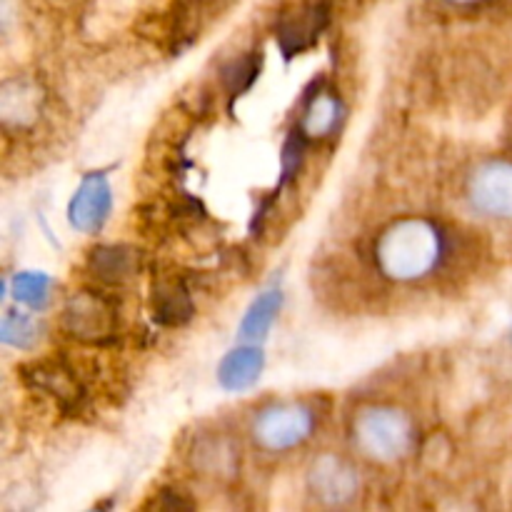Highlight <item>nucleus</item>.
I'll return each instance as SVG.
<instances>
[{
  "label": "nucleus",
  "instance_id": "a211bd4d",
  "mask_svg": "<svg viewBox=\"0 0 512 512\" xmlns=\"http://www.w3.org/2000/svg\"><path fill=\"white\" fill-rule=\"evenodd\" d=\"M305 143H308V138H305L303 130L300 128L293 130V133L285 138L283 150H280V180H278V188H275V193H280L285 185L293 183L295 175L300 173V168H303Z\"/></svg>",
  "mask_w": 512,
  "mask_h": 512
},
{
  "label": "nucleus",
  "instance_id": "2eb2a0df",
  "mask_svg": "<svg viewBox=\"0 0 512 512\" xmlns=\"http://www.w3.org/2000/svg\"><path fill=\"white\" fill-rule=\"evenodd\" d=\"M198 470L208 475H233L238 470V453L225 438H205L193 453Z\"/></svg>",
  "mask_w": 512,
  "mask_h": 512
},
{
  "label": "nucleus",
  "instance_id": "f257e3e1",
  "mask_svg": "<svg viewBox=\"0 0 512 512\" xmlns=\"http://www.w3.org/2000/svg\"><path fill=\"white\" fill-rule=\"evenodd\" d=\"M448 258V238L443 228L428 218H403L375 240V265L395 283H420L443 268Z\"/></svg>",
  "mask_w": 512,
  "mask_h": 512
},
{
  "label": "nucleus",
  "instance_id": "9b49d317",
  "mask_svg": "<svg viewBox=\"0 0 512 512\" xmlns=\"http://www.w3.org/2000/svg\"><path fill=\"white\" fill-rule=\"evenodd\" d=\"M325 20H328V13L323 8H308L303 13L285 18L278 28V45L283 48V53L293 58V55L310 48L318 40L320 30L325 28Z\"/></svg>",
  "mask_w": 512,
  "mask_h": 512
},
{
  "label": "nucleus",
  "instance_id": "0eeeda50",
  "mask_svg": "<svg viewBox=\"0 0 512 512\" xmlns=\"http://www.w3.org/2000/svg\"><path fill=\"white\" fill-rule=\"evenodd\" d=\"M63 328L83 343H103L115 333V310L108 300L83 290L65 305Z\"/></svg>",
  "mask_w": 512,
  "mask_h": 512
},
{
  "label": "nucleus",
  "instance_id": "9d476101",
  "mask_svg": "<svg viewBox=\"0 0 512 512\" xmlns=\"http://www.w3.org/2000/svg\"><path fill=\"white\" fill-rule=\"evenodd\" d=\"M345 105L338 95L333 93H315L308 98L300 118V130L308 140H320L333 135L343 125Z\"/></svg>",
  "mask_w": 512,
  "mask_h": 512
},
{
  "label": "nucleus",
  "instance_id": "dca6fc26",
  "mask_svg": "<svg viewBox=\"0 0 512 512\" xmlns=\"http://www.w3.org/2000/svg\"><path fill=\"white\" fill-rule=\"evenodd\" d=\"M50 290H53V278L48 273H38V270H23L10 280L13 298L30 310L48 308Z\"/></svg>",
  "mask_w": 512,
  "mask_h": 512
},
{
  "label": "nucleus",
  "instance_id": "f8f14e48",
  "mask_svg": "<svg viewBox=\"0 0 512 512\" xmlns=\"http://www.w3.org/2000/svg\"><path fill=\"white\" fill-rule=\"evenodd\" d=\"M140 268L138 250L128 245H103L95 248L88 258V270L103 283H123L133 278Z\"/></svg>",
  "mask_w": 512,
  "mask_h": 512
},
{
  "label": "nucleus",
  "instance_id": "423d86ee",
  "mask_svg": "<svg viewBox=\"0 0 512 512\" xmlns=\"http://www.w3.org/2000/svg\"><path fill=\"white\" fill-rule=\"evenodd\" d=\"M308 490L323 505H348L360 493V475L335 453H323L308 468Z\"/></svg>",
  "mask_w": 512,
  "mask_h": 512
},
{
  "label": "nucleus",
  "instance_id": "f3484780",
  "mask_svg": "<svg viewBox=\"0 0 512 512\" xmlns=\"http://www.w3.org/2000/svg\"><path fill=\"white\" fill-rule=\"evenodd\" d=\"M38 335V323H35L28 313L8 310V313L3 315V323H0V340H3V345H8V348L30 350L38 343Z\"/></svg>",
  "mask_w": 512,
  "mask_h": 512
},
{
  "label": "nucleus",
  "instance_id": "20e7f679",
  "mask_svg": "<svg viewBox=\"0 0 512 512\" xmlns=\"http://www.w3.org/2000/svg\"><path fill=\"white\" fill-rule=\"evenodd\" d=\"M468 198L478 213L493 220H512V160L490 158L473 170Z\"/></svg>",
  "mask_w": 512,
  "mask_h": 512
},
{
  "label": "nucleus",
  "instance_id": "1a4fd4ad",
  "mask_svg": "<svg viewBox=\"0 0 512 512\" xmlns=\"http://www.w3.org/2000/svg\"><path fill=\"white\" fill-rule=\"evenodd\" d=\"M43 105V90L35 83L25 78L8 80L0 93V115H3L5 125H15V128H25V125L35 123Z\"/></svg>",
  "mask_w": 512,
  "mask_h": 512
},
{
  "label": "nucleus",
  "instance_id": "412c9836",
  "mask_svg": "<svg viewBox=\"0 0 512 512\" xmlns=\"http://www.w3.org/2000/svg\"><path fill=\"white\" fill-rule=\"evenodd\" d=\"M448 3H453V5H480V3H485V0H448Z\"/></svg>",
  "mask_w": 512,
  "mask_h": 512
},
{
  "label": "nucleus",
  "instance_id": "6e6552de",
  "mask_svg": "<svg viewBox=\"0 0 512 512\" xmlns=\"http://www.w3.org/2000/svg\"><path fill=\"white\" fill-rule=\"evenodd\" d=\"M265 370V353L255 343H245L225 353L218 365V383L228 393H243L253 388Z\"/></svg>",
  "mask_w": 512,
  "mask_h": 512
},
{
  "label": "nucleus",
  "instance_id": "6ab92c4d",
  "mask_svg": "<svg viewBox=\"0 0 512 512\" xmlns=\"http://www.w3.org/2000/svg\"><path fill=\"white\" fill-rule=\"evenodd\" d=\"M193 315V303L180 285H165L158 293V318L163 323H183Z\"/></svg>",
  "mask_w": 512,
  "mask_h": 512
},
{
  "label": "nucleus",
  "instance_id": "f03ea898",
  "mask_svg": "<svg viewBox=\"0 0 512 512\" xmlns=\"http://www.w3.org/2000/svg\"><path fill=\"white\" fill-rule=\"evenodd\" d=\"M353 443L373 463H398L413 450L415 425L408 413L393 405H368L353 418Z\"/></svg>",
  "mask_w": 512,
  "mask_h": 512
},
{
  "label": "nucleus",
  "instance_id": "4468645a",
  "mask_svg": "<svg viewBox=\"0 0 512 512\" xmlns=\"http://www.w3.org/2000/svg\"><path fill=\"white\" fill-rule=\"evenodd\" d=\"M30 383L38 385L40 390L50 393L53 398L63 400V403H70L80 395L78 380L73 378L65 365L58 363H38L33 370H30Z\"/></svg>",
  "mask_w": 512,
  "mask_h": 512
},
{
  "label": "nucleus",
  "instance_id": "39448f33",
  "mask_svg": "<svg viewBox=\"0 0 512 512\" xmlns=\"http://www.w3.org/2000/svg\"><path fill=\"white\" fill-rule=\"evenodd\" d=\"M110 213H113V188L108 178L100 170L88 173L70 198L68 223L78 233L95 235L105 228Z\"/></svg>",
  "mask_w": 512,
  "mask_h": 512
},
{
  "label": "nucleus",
  "instance_id": "ddd939ff",
  "mask_svg": "<svg viewBox=\"0 0 512 512\" xmlns=\"http://www.w3.org/2000/svg\"><path fill=\"white\" fill-rule=\"evenodd\" d=\"M280 308H283V290L270 288L265 293H260L253 303L245 310L243 320H240V338L255 343V340H263L268 335V330L273 328V323L278 320Z\"/></svg>",
  "mask_w": 512,
  "mask_h": 512
},
{
  "label": "nucleus",
  "instance_id": "4be33fe9",
  "mask_svg": "<svg viewBox=\"0 0 512 512\" xmlns=\"http://www.w3.org/2000/svg\"><path fill=\"white\" fill-rule=\"evenodd\" d=\"M510 340H512V328H510Z\"/></svg>",
  "mask_w": 512,
  "mask_h": 512
},
{
  "label": "nucleus",
  "instance_id": "aec40b11",
  "mask_svg": "<svg viewBox=\"0 0 512 512\" xmlns=\"http://www.w3.org/2000/svg\"><path fill=\"white\" fill-rule=\"evenodd\" d=\"M260 63H263V60H260L258 55H248V58L235 60V63H230L228 68H225L223 78L233 98L243 95L245 90L255 83V78H258L260 73Z\"/></svg>",
  "mask_w": 512,
  "mask_h": 512
},
{
  "label": "nucleus",
  "instance_id": "7ed1b4c3",
  "mask_svg": "<svg viewBox=\"0 0 512 512\" xmlns=\"http://www.w3.org/2000/svg\"><path fill=\"white\" fill-rule=\"evenodd\" d=\"M318 425V415L305 403H275L260 410L253 420L255 445L265 453H290L308 443Z\"/></svg>",
  "mask_w": 512,
  "mask_h": 512
}]
</instances>
